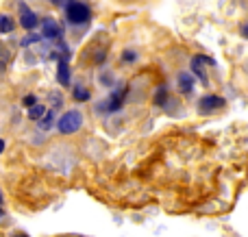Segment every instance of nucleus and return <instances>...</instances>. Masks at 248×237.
<instances>
[{"mask_svg": "<svg viewBox=\"0 0 248 237\" xmlns=\"http://www.w3.org/2000/svg\"><path fill=\"white\" fill-rule=\"evenodd\" d=\"M63 11L70 26H85L92 20V7L83 0H70L63 7Z\"/></svg>", "mask_w": 248, "mask_h": 237, "instance_id": "1", "label": "nucleus"}, {"mask_svg": "<svg viewBox=\"0 0 248 237\" xmlns=\"http://www.w3.org/2000/svg\"><path fill=\"white\" fill-rule=\"evenodd\" d=\"M55 124L61 135H74V133H78L83 126V113L78 111V109H70L59 120H55Z\"/></svg>", "mask_w": 248, "mask_h": 237, "instance_id": "2", "label": "nucleus"}, {"mask_svg": "<svg viewBox=\"0 0 248 237\" xmlns=\"http://www.w3.org/2000/svg\"><path fill=\"white\" fill-rule=\"evenodd\" d=\"M128 96V87H118L109 94V98H105L103 103H98V111L100 113H118L124 107V100Z\"/></svg>", "mask_w": 248, "mask_h": 237, "instance_id": "3", "label": "nucleus"}, {"mask_svg": "<svg viewBox=\"0 0 248 237\" xmlns=\"http://www.w3.org/2000/svg\"><path fill=\"white\" fill-rule=\"evenodd\" d=\"M205 65L209 68H216V61L207 55H194L192 61H189V72H192L194 78L202 83V85H209V78H207V72H205Z\"/></svg>", "mask_w": 248, "mask_h": 237, "instance_id": "4", "label": "nucleus"}, {"mask_svg": "<svg viewBox=\"0 0 248 237\" xmlns=\"http://www.w3.org/2000/svg\"><path fill=\"white\" fill-rule=\"evenodd\" d=\"M17 24L24 30H35L39 26V17L24 0H17Z\"/></svg>", "mask_w": 248, "mask_h": 237, "instance_id": "5", "label": "nucleus"}, {"mask_svg": "<svg viewBox=\"0 0 248 237\" xmlns=\"http://www.w3.org/2000/svg\"><path fill=\"white\" fill-rule=\"evenodd\" d=\"M39 29H42V39H48V42H61L63 39V29L57 24L55 17H44Z\"/></svg>", "mask_w": 248, "mask_h": 237, "instance_id": "6", "label": "nucleus"}, {"mask_svg": "<svg viewBox=\"0 0 248 237\" xmlns=\"http://www.w3.org/2000/svg\"><path fill=\"white\" fill-rule=\"evenodd\" d=\"M222 107H227V100H224L222 96H216V94H205L201 100H198V111L201 113H214Z\"/></svg>", "mask_w": 248, "mask_h": 237, "instance_id": "7", "label": "nucleus"}, {"mask_svg": "<svg viewBox=\"0 0 248 237\" xmlns=\"http://www.w3.org/2000/svg\"><path fill=\"white\" fill-rule=\"evenodd\" d=\"M57 83L61 87H70V59L59 57L57 59Z\"/></svg>", "mask_w": 248, "mask_h": 237, "instance_id": "8", "label": "nucleus"}, {"mask_svg": "<svg viewBox=\"0 0 248 237\" xmlns=\"http://www.w3.org/2000/svg\"><path fill=\"white\" fill-rule=\"evenodd\" d=\"M194 85H196V78L192 76V72L176 74V89H179L181 94H189V91L194 89Z\"/></svg>", "mask_w": 248, "mask_h": 237, "instance_id": "9", "label": "nucleus"}, {"mask_svg": "<svg viewBox=\"0 0 248 237\" xmlns=\"http://www.w3.org/2000/svg\"><path fill=\"white\" fill-rule=\"evenodd\" d=\"M16 30V20L9 13H0V35H11Z\"/></svg>", "mask_w": 248, "mask_h": 237, "instance_id": "10", "label": "nucleus"}, {"mask_svg": "<svg viewBox=\"0 0 248 237\" xmlns=\"http://www.w3.org/2000/svg\"><path fill=\"white\" fill-rule=\"evenodd\" d=\"M52 124H55V111H52V109H48V111L37 120V126L42 131H50Z\"/></svg>", "mask_w": 248, "mask_h": 237, "instance_id": "11", "label": "nucleus"}, {"mask_svg": "<svg viewBox=\"0 0 248 237\" xmlns=\"http://www.w3.org/2000/svg\"><path fill=\"white\" fill-rule=\"evenodd\" d=\"M46 111H48V107H46V104H42V103H35L33 107H29V113H26V116H29V120L37 122L39 118H42Z\"/></svg>", "mask_w": 248, "mask_h": 237, "instance_id": "12", "label": "nucleus"}, {"mask_svg": "<svg viewBox=\"0 0 248 237\" xmlns=\"http://www.w3.org/2000/svg\"><path fill=\"white\" fill-rule=\"evenodd\" d=\"M166 100H168V87L166 85H159L157 91H155V96H153L155 107H163V104H166Z\"/></svg>", "mask_w": 248, "mask_h": 237, "instance_id": "13", "label": "nucleus"}, {"mask_svg": "<svg viewBox=\"0 0 248 237\" xmlns=\"http://www.w3.org/2000/svg\"><path fill=\"white\" fill-rule=\"evenodd\" d=\"M72 98L77 100V103H87V100L92 98V94H90V89H85V87L77 85V87L72 89Z\"/></svg>", "mask_w": 248, "mask_h": 237, "instance_id": "14", "label": "nucleus"}, {"mask_svg": "<svg viewBox=\"0 0 248 237\" xmlns=\"http://www.w3.org/2000/svg\"><path fill=\"white\" fill-rule=\"evenodd\" d=\"M120 59H122V63H135V61L140 59V55H137L135 50H124Z\"/></svg>", "mask_w": 248, "mask_h": 237, "instance_id": "15", "label": "nucleus"}, {"mask_svg": "<svg viewBox=\"0 0 248 237\" xmlns=\"http://www.w3.org/2000/svg\"><path fill=\"white\" fill-rule=\"evenodd\" d=\"M39 39H42L39 35H29V37H24L20 44H22V48H26V46H33V44H37Z\"/></svg>", "mask_w": 248, "mask_h": 237, "instance_id": "16", "label": "nucleus"}, {"mask_svg": "<svg viewBox=\"0 0 248 237\" xmlns=\"http://www.w3.org/2000/svg\"><path fill=\"white\" fill-rule=\"evenodd\" d=\"M35 103H39V100H37V96H35V94H29V96H24V100H22V104H24L26 109H29V107H33Z\"/></svg>", "mask_w": 248, "mask_h": 237, "instance_id": "17", "label": "nucleus"}, {"mask_svg": "<svg viewBox=\"0 0 248 237\" xmlns=\"http://www.w3.org/2000/svg\"><path fill=\"white\" fill-rule=\"evenodd\" d=\"M46 2H50L52 7H65V4H68L70 0H46Z\"/></svg>", "mask_w": 248, "mask_h": 237, "instance_id": "18", "label": "nucleus"}, {"mask_svg": "<svg viewBox=\"0 0 248 237\" xmlns=\"http://www.w3.org/2000/svg\"><path fill=\"white\" fill-rule=\"evenodd\" d=\"M240 35H242L244 39L248 37V26H246V24H242V26H240Z\"/></svg>", "mask_w": 248, "mask_h": 237, "instance_id": "19", "label": "nucleus"}, {"mask_svg": "<svg viewBox=\"0 0 248 237\" xmlns=\"http://www.w3.org/2000/svg\"><path fill=\"white\" fill-rule=\"evenodd\" d=\"M4 148H7V142H4V139L0 137V155H2V152H4Z\"/></svg>", "mask_w": 248, "mask_h": 237, "instance_id": "20", "label": "nucleus"}, {"mask_svg": "<svg viewBox=\"0 0 248 237\" xmlns=\"http://www.w3.org/2000/svg\"><path fill=\"white\" fill-rule=\"evenodd\" d=\"M0 220H4V211H2V207H0Z\"/></svg>", "mask_w": 248, "mask_h": 237, "instance_id": "21", "label": "nucleus"}, {"mask_svg": "<svg viewBox=\"0 0 248 237\" xmlns=\"http://www.w3.org/2000/svg\"><path fill=\"white\" fill-rule=\"evenodd\" d=\"M0 205H2V194H0Z\"/></svg>", "mask_w": 248, "mask_h": 237, "instance_id": "22", "label": "nucleus"}, {"mask_svg": "<svg viewBox=\"0 0 248 237\" xmlns=\"http://www.w3.org/2000/svg\"><path fill=\"white\" fill-rule=\"evenodd\" d=\"M16 237H29V235H16Z\"/></svg>", "mask_w": 248, "mask_h": 237, "instance_id": "23", "label": "nucleus"}]
</instances>
